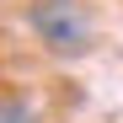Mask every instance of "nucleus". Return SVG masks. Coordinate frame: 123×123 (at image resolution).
<instances>
[{"mask_svg": "<svg viewBox=\"0 0 123 123\" xmlns=\"http://www.w3.org/2000/svg\"><path fill=\"white\" fill-rule=\"evenodd\" d=\"M32 27L43 32L48 48H80V43H86V16H80L75 0H37Z\"/></svg>", "mask_w": 123, "mask_h": 123, "instance_id": "obj_1", "label": "nucleus"}, {"mask_svg": "<svg viewBox=\"0 0 123 123\" xmlns=\"http://www.w3.org/2000/svg\"><path fill=\"white\" fill-rule=\"evenodd\" d=\"M0 123H32V112H27V107H16V102H11V107H0Z\"/></svg>", "mask_w": 123, "mask_h": 123, "instance_id": "obj_2", "label": "nucleus"}]
</instances>
